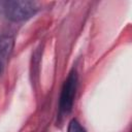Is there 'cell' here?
Instances as JSON below:
<instances>
[{
    "label": "cell",
    "mask_w": 132,
    "mask_h": 132,
    "mask_svg": "<svg viewBox=\"0 0 132 132\" xmlns=\"http://www.w3.org/2000/svg\"><path fill=\"white\" fill-rule=\"evenodd\" d=\"M39 9L38 3L28 0L0 1V14L12 22H22L32 18Z\"/></svg>",
    "instance_id": "1"
},
{
    "label": "cell",
    "mask_w": 132,
    "mask_h": 132,
    "mask_svg": "<svg viewBox=\"0 0 132 132\" xmlns=\"http://www.w3.org/2000/svg\"><path fill=\"white\" fill-rule=\"evenodd\" d=\"M77 88V74L75 70H72L67 76L66 80L63 84L60 100H59V111L61 114H67L71 111L75 93Z\"/></svg>",
    "instance_id": "2"
},
{
    "label": "cell",
    "mask_w": 132,
    "mask_h": 132,
    "mask_svg": "<svg viewBox=\"0 0 132 132\" xmlns=\"http://www.w3.org/2000/svg\"><path fill=\"white\" fill-rule=\"evenodd\" d=\"M12 39L10 37L0 38V61L3 63V60L6 59L12 48Z\"/></svg>",
    "instance_id": "3"
},
{
    "label": "cell",
    "mask_w": 132,
    "mask_h": 132,
    "mask_svg": "<svg viewBox=\"0 0 132 132\" xmlns=\"http://www.w3.org/2000/svg\"><path fill=\"white\" fill-rule=\"evenodd\" d=\"M67 132H86V130L77 120L73 119L70 121V123L68 125Z\"/></svg>",
    "instance_id": "4"
},
{
    "label": "cell",
    "mask_w": 132,
    "mask_h": 132,
    "mask_svg": "<svg viewBox=\"0 0 132 132\" xmlns=\"http://www.w3.org/2000/svg\"><path fill=\"white\" fill-rule=\"evenodd\" d=\"M2 69H3V63L0 61V73L2 72Z\"/></svg>",
    "instance_id": "5"
}]
</instances>
